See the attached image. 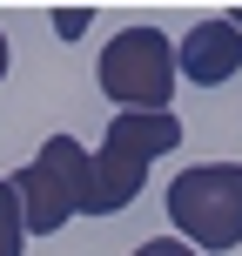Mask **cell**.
<instances>
[{
    "label": "cell",
    "instance_id": "6da1fadb",
    "mask_svg": "<svg viewBox=\"0 0 242 256\" xmlns=\"http://www.w3.org/2000/svg\"><path fill=\"white\" fill-rule=\"evenodd\" d=\"M168 148H182V122L175 115H115L101 135V148L88 155V216H115L141 196L148 168Z\"/></svg>",
    "mask_w": 242,
    "mask_h": 256
},
{
    "label": "cell",
    "instance_id": "7a4b0ae2",
    "mask_svg": "<svg viewBox=\"0 0 242 256\" xmlns=\"http://www.w3.org/2000/svg\"><path fill=\"white\" fill-rule=\"evenodd\" d=\"M101 94L115 102V115H168V94H175V48H168L162 27H121L101 48Z\"/></svg>",
    "mask_w": 242,
    "mask_h": 256
},
{
    "label": "cell",
    "instance_id": "3957f363",
    "mask_svg": "<svg viewBox=\"0 0 242 256\" xmlns=\"http://www.w3.org/2000/svg\"><path fill=\"white\" fill-rule=\"evenodd\" d=\"M168 222L189 250H236L242 243V162H195L168 182Z\"/></svg>",
    "mask_w": 242,
    "mask_h": 256
},
{
    "label": "cell",
    "instance_id": "277c9868",
    "mask_svg": "<svg viewBox=\"0 0 242 256\" xmlns=\"http://www.w3.org/2000/svg\"><path fill=\"white\" fill-rule=\"evenodd\" d=\"M7 182H13V202H20V230L27 236H54L88 202V148L74 135H47L40 155L27 168H13Z\"/></svg>",
    "mask_w": 242,
    "mask_h": 256
},
{
    "label": "cell",
    "instance_id": "5b68a950",
    "mask_svg": "<svg viewBox=\"0 0 242 256\" xmlns=\"http://www.w3.org/2000/svg\"><path fill=\"white\" fill-rule=\"evenodd\" d=\"M236 68H242V34L229 20H195L175 48V74L195 88H222V81H236Z\"/></svg>",
    "mask_w": 242,
    "mask_h": 256
},
{
    "label": "cell",
    "instance_id": "8992f818",
    "mask_svg": "<svg viewBox=\"0 0 242 256\" xmlns=\"http://www.w3.org/2000/svg\"><path fill=\"white\" fill-rule=\"evenodd\" d=\"M27 230H20V202H13V182L0 176V256H20Z\"/></svg>",
    "mask_w": 242,
    "mask_h": 256
},
{
    "label": "cell",
    "instance_id": "52a82bcc",
    "mask_svg": "<svg viewBox=\"0 0 242 256\" xmlns=\"http://www.w3.org/2000/svg\"><path fill=\"white\" fill-rule=\"evenodd\" d=\"M88 20H94V14H81V7H61V14H54V34H61V40H81V34H88Z\"/></svg>",
    "mask_w": 242,
    "mask_h": 256
},
{
    "label": "cell",
    "instance_id": "ba28073f",
    "mask_svg": "<svg viewBox=\"0 0 242 256\" xmlns=\"http://www.w3.org/2000/svg\"><path fill=\"white\" fill-rule=\"evenodd\" d=\"M135 256H195L189 243H175V236H155V243H141Z\"/></svg>",
    "mask_w": 242,
    "mask_h": 256
},
{
    "label": "cell",
    "instance_id": "9c48e42d",
    "mask_svg": "<svg viewBox=\"0 0 242 256\" xmlns=\"http://www.w3.org/2000/svg\"><path fill=\"white\" fill-rule=\"evenodd\" d=\"M0 81H7V34H0Z\"/></svg>",
    "mask_w": 242,
    "mask_h": 256
},
{
    "label": "cell",
    "instance_id": "30bf717a",
    "mask_svg": "<svg viewBox=\"0 0 242 256\" xmlns=\"http://www.w3.org/2000/svg\"><path fill=\"white\" fill-rule=\"evenodd\" d=\"M229 27H236V34H242V14H229Z\"/></svg>",
    "mask_w": 242,
    "mask_h": 256
}]
</instances>
